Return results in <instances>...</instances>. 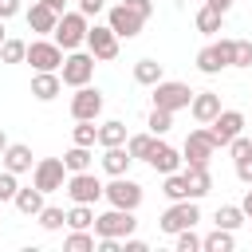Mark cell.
Masks as SVG:
<instances>
[{
    "label": "cell",
    "mask_w": 252,
    "mask_h": 252,
    "mask_svg": "<svg viewBox=\"0 0 252 252\" xmlns=\"http://www.w3.org/2000/svg\"><path fill=\"white\" fill-rule=\"evenodd\" d=\"M59 91H63V75L59 71H35L32 75V98L51 102V98H59Z\"/></svg>",
    "instance_id": "obj_19"
},
{
    "label": "cell",
    "mask_w": 252,
    "mask_h": 252,
    "mask_svg": "<svg viewBox=\"0 0 252 252\" xmlns=\"http://www.w3.org/2000/svg\"><path fill=\"white\" fill-rule=\"evenodd\" d=\"M12 205L24 213V217H39V209H43V189L39 185H28V189H16V197H12Z\"/></svg>",
    "instance_id": "obj_21"
},
{
    "label": "cell",
    "mask_w": 252,
    "mask_h": 252,
    "mask_svg": "<svg viewBox=\"0 0 252 252\" xmlns=\"http://www.w3.org/2000/svg\"><path fill=\"white\" fill-rule=\"evenodd\" d=\"M197 71H201V75H220V71H224V59H220V51H217L213 43L197 51Z\"/></svg>",
    "instance_id": "obj_28"
},
{
    "label": "cell",
    "mask_w": 252,
    "mask_h": 252,
    "mask_svg": "<svg viewBox=\"0 0 252 252\" xmlns=\"http://www.w3.org/2000/svg\"><path fill=\"white\" fill-rule=\"evenodd\" d=\"M67 161L63 158H43V161H35V169H32V185H39L43 193H55V189H63L67 185Z\"/></svg>",
    "instance_id": "obj_8"
},
{
    "label": "cell",
    "mask_w": 252,
    "mask_h": 252,
    "mask_svg": "<svg viewBox=\"0 0 252 252\" xmlns=\"http://www.w3.org/2000/svg\"><path fill=\"white\" fill-rule=\"evenodd\" d=\"M197 220H201V209H197V201H169V209L161 213L158 228H161V232H169V236H177L181 228H193Z\"/></svg>",
    "instance_id": "obj_3"
},
{
    "label": "cell",
    "mask_w": 252,
    "mask_h": 252,
    "mask_svg": "<svg viewBox=\"0 0 252 252\" xmlns=\"http://www.w3.org/2000/svg\"><path fill=\"white\" fill-rule=\"evenodd\" d=\"M122 252H146V240H134V236H126V240H122Z\"/></svg>",
    "instance_id": "obj_47"
},
{
    "label": "cell",
    "mask_w": 252,
    "mask_h": 252,
    "mask_svg": "<svg viewBox=\"0 0 252 252\" xmlns=\"http://www.w3.org/2000/svg\"><path fill=\"white\" fill-rule=\"evenodd\" d=\"M20 12V0H0V20H12Z\"/></svg>",
    "instance_id": "obj_45"
},
{
    "label": "cell",
    "mask_w": 252,
    "mask_h": 252,
    "mask_svg": "<svg viewBox=\"0 0 252 252\" xmlns=\"http://www.w3.org/2000/svg\"><path fill=\"white\" fill-rule=\"evenodd\" d=\"M28 59V43L24 39H4L0 43V63H24Z\"/></svg>",
    "instance_id": "obj_37"
},
{
    "label": "cell",
    "mask_w": 252,
    "mask_h": 252,
    "mask_svg": "<svg viewBox=\"0 0 252 252\" xmlns=\"http://www.w3.org/2000/svg\"><path fill=\"white\" fill-rule=\"evenodd\" d=\"M63 161H67V173H83V169L94 165V146H75L71 142V150L63 154Z\"/></svg>",
    "instance_id": "obj_23"
},
{
    "label": "cell",
    "mask_w": 252,
    "mask_h": 252,
    "mask_svg": "<svg viewBox=\"0 0 252 252\" xmlns=\"http://www.w3.org/2000/svg\"><path fill=\"white\" fill-rule=\"evenodd\" d=\"M213 220H217V228H232V232H236V228H240L248 217H244V209H240V205H220Z\"/></svg>",
    "instance_id": "obj_32"
},
{
    "label": "cell",
    "mask_w": 252,
    "mask_h": 252,
    "mask_svg": "<svg viewBox=\"0 0 252 252\" xmlns=\"http://www.w3.org/2000/svg\"><path fill=\"white\" fill-rule=\"evenodd\" d=\"M63 59H67V55H63V47H59L55 39H32V43H28V59H24V63H32L35 71H59V67H63Z\"/></svg>",
    "instance_id": "obj_9"
},
{
    "label": "cell",
    "mask_w": 252,
    "mask_h": 252,
    "mask_svg": "<svg viewBox=\"0 0 252 252\" xmlns=\"http://www.w3.org/2000/svg\"><path fill=\"white\" fill-rule=\"evenodd\" d=\"M98 114H102V91L91 87V83H87V87H75V94H71V118H75V122H79V118H91V122H94Z\"/></svg>",
    "instance_id": "obj_13"
},
{
    "label": "cell",
    "mask_w": 252,
    "mask_h": 252,
    "mask_svg": "<svg viewBox=\"0 0 252 252\" xmlns=\"http://www.w3.org/2000/svg\"><path fill=\"white\" fill-rule=\"evenodd\" d=\"M161 193H165L169 201H193V197H189V177H185L181 169H177V173H165Z\"/></svg>",
    "instance_id": "obj_27"
},
{
    "label": "cell",
    "mask_w": 252,
    "mask_h": 252,
    "mask_svg": "<svg viewBox=\"0 0 252 252\" xmlns=\"http://www.w3.org/2000/svg\"><path fill=\"white\" fill-rule=\"evenodd\" d=\"M126 122H118V118H110V122H102L98 126V146L106 150V146H126Z\"/></svg>",
    "instance_id": "obj_26"
},
{
    "label": "cell",
    "mask_w": 252,
    "mask_h": 252,
    "mask_svg": "<svg viewBox=\"0 0 252 252\" xmlns=\"http://www.w3.org/2000/svg\"><path fill=\"white\" fill-rule=\"evenodd\" d=\"M35 220H39V228H43V232H59V228L67 224V213H63V209H55V205H43Z\"/></svg>",
    "instance_id": "obj_35"
},
{
    "label": "cell",
    "mask_w": 252,
    "mask_h": 252,
    "mask_svg": "<svg viewBox=\"0 0 252 252\" xmlns=\"http://www.w3.org/2000/svg\"><path fill=\"white\" fill-rule=\"evenodd\" d=\"M193 24H197V32H201V35H217V32L224 28V12H217L213 4H205V8L197 12V20H193Z\"/></svg>",
    "instance_id": "obj_25"
},
{
    "label": "cell",
    "mask_w": 252,
    "mask_h": 252,
    "mask_svg": "<svg viewBox=\"0 0 252 252\" xmlns=\"http://www.w3.org/2000/svg\"><path fill=\"white\" fill-rule=\"evenodd\" d=\"M102 8H106V0H79V12H83L87 20H94Z\"/></svg>",
    "instance_id": "obj_44"
},
{
    "label": "cell",
    "mask_w": 252,
    "mask_h": 252,
    "mask_svg": "<svg viewBox=\"0 0 252 252\" xmlns=\"http://www.w3.org/2000/svg\"><path fill=\"white\" fill-rule=\"evenodd\" d=\"M240 209H244V217H248V220H252V185H248V189H244V201H240Z\"/></svg>",
    "instance_id": "obj_48"
},
{
    "label": "cell",
    "mask_w": 252,
    "mask_h": 252,
    "mask_svg": "<svg viewBox=\"0 0 252 252\" xmlns=\"http://www.w3.org/2000/svg\"><path fill=\"white\" fill-rule=\"evenodd\" d=\"M55 24H59V12H55L51 4L35 0V4L28 8V28H32L35 35H51V32H55Z\"/></svg>",
    "instance_id": "obj_18"
},
{
    "label": "cell",
    "mask_w": 252,
    "mask_h": 252,
    "mask_svg": "<svg viewBox=\"0 0 252 252\" xmlns=\"http://www.w3.org/2000/svg\"><path fill=\"white\" fill-rule=\"evenodd\" d=\"M63 248H67V252H94V248H98V236L87 232V228H71V236L63 240Z\"/></svg>",
    "instance_id": "obj_29"
},
{
    "label": "cell",
    "mask_w": 252,
    "mask_h": 252,
    "mask_svg": "<svg viewBox=\"0 0 252 252\" xmlns=\"http://www.w3.org/2000/svg\"><path fill=\"white\" fill-rule=\"evenodd\" d=\"M181 161H185V158H181V150H173V146H169V142H161V138H158V142L150 146V154H146V165H150L154 173H161V177H165V173H177V169H181Z\"/></svg>",
    "instance_id": "obj_15"
},
{
    "label": "cell",
    "mask_w": 252,
    "mask_h": 252,
    "mask_svg": "<svg viewBox=\"0 0 252 252\" xmlns=\"http://www.w3.org/2000/svg\"><path fill=\"white\" fill-rule=\"evenodd\" d=\"M43 4H51V8H55V12H59V16H63V12H67V0H43Z\"/></svg>",
    "instance_id": "obj_50"
},
{
    "label": "cell",
    "mask_w": 252,
    "mask_h": 252,
    "mask_svg": "<svg viewBox=\"0 0 252 252\" xmlns=\"http://www.w3.org/2000/svg\"><path fill=\"white\" fill-rule=\"evenodd\" d=\"M16 189H20L16 173H8V169H4V173H0V205H4V201H12V197H16Z\"/></svg>",
    "instance_id": "obj_39"
},
{
    "label": "cell",
    "mask_w": 252,
    "mask_h": 252,
    "mask_svg": "<svg viewBox=\"0 0 252 252\" xmlns=\"http://www.w3.org/2000/svg\"><path fill=\"white\" fill-rule=\"evenodd\" d=\"M236 177H240L244 185H252V154H244V158H236Z\"/></svg>",
    "instance_id": "obj_43"
},
{
    "label": "cell",
    "mask_w": 252,
    "mask_h": 252,
    "mask_svg": "<svg viewBox=\"0 0 252 252\" xmlns=\"http://www.w3.org/2000/svg\"><path fill=\"white\" fill-rule=\"evenodd\" d=\"M67 228H94V209L71 201V209H67Z\"/></svg>",
    "instance_id": "obj_31"
},
{
    "label": "cell",
    "mask_w": 252,
    "mask_h": 252,
    "mask_svg": "<svg viewBox=\"0 0 252 252\" xmlns=\"http://www.w3.org/2000/svg\"><path fill=\"white\" fill-rule=\"evenodd\" d=\"M161 79H165V71H161L158 59H138V63H134V83H142V87H158Z\"/></svg>",
    "instance_id": "obj_24"
},
{
    "label": "cell",
    "mask_w": 252,
    "mask_h": 252,
    "mask_svg": "<svg viewBox=\"0 0 252 252\" xmlns=\"http://www.w3.org/2000/svg\"><path fill=\"white\" fill-rule=\"evenodd\" d=\"M201 240H205V236H197L193 228H181V232L173 236V248H177V252H201Z\"/></svg>",
    "instance_id": "obj_38"
},
{
    "label": "cell",
    "mask_w": 252,
    "mask_h": 252,
    "mask_svg": "<svg viewBox=\"0 0 252 252\" xmlns=\"http://www.w3.org/2000/svg\"><path fill=\"white\" fill-rule=\"evenodd\" d=\"M154 142H158V134H150V130H146V134H130V138H126V150H130L134 161H146V154H150Z\"/></svg>",
    "instance_id": "obj_34"
},
{
    "label": "cell",
    "mask_w": 252,
    "mask_h": 252,
    "mask_svg": "<svg viewBox=\"0 0 252 252\" xmlns=\"http://www.w3.org/2000/svg\"><path fill=\"white\" fill-rule=\"evenodd\" d=\"M228 154H232V161H236V158H244V154H252V138H244V134H236V138L228 142Z\"/></svg>",
    "instance_id": "obj_41"
},
{
    "label": "cell",
    "mask_w": 252,
    "mask_h": 252,
    "mask_svg": "<svg viewBox=\"0 0 252 252\" xmlns=\"http://www.w3.org/2000/svg\"><path fill=\"white\" fill-rule=\"evenodd\" d=\"M98 161H102V169H106L110 177H122V173L130 169V161H134V158H130V150H126V146H106Z\"/></svg>",
    "instance_id": "obj_20"
},
{
    "label": "cell",
    "mask_w": 252,
    "mask_h": 252,
    "mask_svg": "<svg viewBox=\"0 0 252 252\" xmlns=\"http://www.w3.org/2000/svg\"><path fill=\"white\" fill-rule=\"evenodd\" d=\"M134 228H138L134 209H114L110 205L102 217H94V236H118V240H126Z\"/></svg>",
    "instance_id": "obj_4"
},
{
    "label": "cell",
    "mask_w": 252,
    "mask_h": 252,
    "mask_svg": "<svg viewBox=\"0 0 252 252\" xmlns=\"http://www.w3.org/2000/svg\"><path fill=\"white\" fill-rule=\"evenodd\" d=\"M4 39H8V35H4V20H0V43H4Z\"/></svg>",
    "instance_id": "obj_52"
},
{
    "label": "cell",
    "mask_w": 252,
    "mask_h": 252,
    "mask_svg": "<svg viewBox=\"0 0 252 252\" xmlns=\"http://www.w3.org/2000/svg\"><path fill=\"white\" fill-rule=\"evenodd\" d=\"M146 126H150V134H169L173 130V110H161V106H154L150 110V118H146Z\"/></svg>",
    "instance_id": "obj_36"
},
{
    "label": "cell",
    "mask_w": 252,
    "mask_h": 252,
    "mask_svg": "<svg viewBox=\"0 0 252 252\" xmlns=\"http://www.w3.org/2000/svg\"><path fill=\"white\" fill-rule=\"evenodd\" d=\"M94 55L91 51H67V59H63V67H59V75H63V87H87L91 79H94Z\"/></svg>",
    "instance_id": "obj_2"
},
{
    "label": "cell",
    "mask_w": 252,
    "mask_h": 252,
    "mask_svg": "<svg viewBox=\"0 0 252 252\" xmlns=\"http://www.w3.org/2000/svg\"><path fill=\"white\" fill-rule=\"evenodd\" d=\"M201 248H205V252H232V248H236L232 228H213V232L201 240Z\"/></svg>",
    "instance_id": "obj_30"
},
{
    "label": "cell",
    "mask_w": 252,
    "mask_h": 252,
    "mask_svg": "<svg viewBox=\"0 0 252 252\" xmlns=\"http://www.w3.org/2000/svg\"><path fill=\"white\" fill-rule=\"evenodd\" d=\"M106 24H110V28L118 32V39H134V35L142 32L146 16H142V12H134V8H130V4L122 0V4H114V8L106 12Z\"/></svg>",
    "instance_id": "obj_12"
},
{
    "label": "cell",
    "mask_w": 252,
    "mask_h": 252,
    "mask_svg": "<svg viewBox=\"0 0 252 252\" xmlns=\"http://www.w3.org/2000/svg\"><path fill=\"white\" fill-rule=\"evenodd\" d=\"M8 150V134H4V126H0V154Z\"/></svg>",
    "instance_id": "obj_51"
},
{
    "label": "cell",
    "mask_w": 252,
    "mask_h": 252,
    "mask_svg": "<svg viewBox=\"0 0 252 252\" xmlns=\"http://www.w3.org/2000/svg\"><path fill=\"white\" fill-rule=\"evenodd\" d=\"M213 47L220 51V59H224V67H232V63H236V39H217Z\"/></svg>",
    "instance_id": "obj_40"
},
{
    "label": "cell",
    "mask_w": 252,
    "mask_h": 252,
    "mask_svg": "<svg viewBox=\"0 0 252 252\" xmlns=\"http://www.w3.org/2000/svg\"><path fill=\"white\" fill-rule=\"evenodd\" d=\"M220 110H224V106H220V94H217V91H193L189 114H193V122H197V126H209Z\"/></svg>",
    "instance_id": "obj_16"
},
{
    "label": "cell",
    "mask_w": 252,
    "mask_h": 252,
    "mask_svg": "<svg viewBox=\"0 0 252 252\" xmlns=\"http://www.w3.org/2000/svg\"><path fill=\"white\" fill-rule=\"evenodd\" d=\"M213 154H217V142H213L209 126H197V130H189V138H185V146H181V158H185V165H209V161H213Z\"/></svg>",
    "instance_id": "obj_6"
},
{
    "label": "cell",
    "mask_w": 252,
    "mask_h": 252,
    "mask_svg": "<svg viewBox=\"0 0 252 252\" xmlns=\"http://www.w3.org/2000/svg\"><path fill=\"white\" fill-rule=\"evenodd\" d=\"M0 161H4V169L16 173V177L35 169V161H32V146H24V142H8V150L0 154Z\"/></svg>",
    "instance_id": "obj_17"
},
{
    "label": "cell",
    "mask_w": 252,
    "mask_h": 252,
    "mask_svg": "<svg viewBox=\"0 0 252 252\" xmlns=\"http://www.w3.org/2000/svg\"><path fill=\"white\" fill-rule=\"evenodd\" d=\"M102 197H106L114 209H138L146 193H142V185H138V181H130V177L122 173V177H110V185H106V193H102Z\"/></svg>",
    "instance_id": "obj_11"
},
{
    "label": "cell",
    "mask_w": 252,
    "mask_h": 252,
    "mask_svg": "<svg viewBox=\"0 0 252 252\" xmlns=\"http://www.w3.org/2000/svg\"><path fill=\"white\" fill-rule=\"evenodd\" d=\"M232 67H252V43L248 39H236V63Z\"/></svg>",
    "instance_id": "obj_42"
},
{
    "label": "cell",
    "mask_w": 252,
    "mask_h": 252,
    "mask_svg": "<svg viewBox=\"0 0 252 252\" xmlns=\"http://www.w3.org/2000/svg\"><path fill=\"white\" fill-rule=\"evenodd\" d=\"M126 4H130L134 12H142L146 20H150V12H154V0H126Z\"/></svg>",
    "instance_id": "obj_46"
},
{
    "label": "cell",
    "mask_w": 252,
    "mask_h": 252,
    "mask_svg": "<svg viewBox=\"0 0 252 252\" xmlns=\"http://www.w3.org/2000/svg\"><path fill=\"white\" fill-rule=\"evenodd\" d=\"M209 134H213L217 150H220V146H228L236 134H244V114H240V110H220V114L209 122Z\"/></svg>",
    "instance_id": "obj_14"
},
{
    "label": "cell",
    "mask_w": 252,
    "mask_h": 252,
    "mask_svg": "<svg viewBox=\"0 0 252 252\" xmlns=\"http://www.w3.org/2000/svg\"><path fill=\"white\" fill-rule=\"evenodd\" d=\"M205 4H213L217 12H228V8H232V0H205Z\"/></svg>",
    "instance_id": "obj_49"
},
{
    "label": "cell",
    "mask_w": 252,
    "mask_h": 252,
    "mask_svg": "<svg viewBox=\"0 0 252 252\" xmlns=\"http://www.w3.org/2000/svg\"><path fill=\"white\" fill-rule=\"evenodd\" d=\"M154 91V106H161V110H185L189 102H193V91H189V83H177V79H161L158 87H150Z\"/></svg>",
    "instance_id": "obj_5"
},
{
    "label": "cell",
    "mask_w": 252,
    "mask_h": 252,
    "mask_svg": "<svg viewBox=\"0 0 252 252\" xmlns=\"http://www.w3.org/2000/svg\"><path fill=\"white\" fill-rule=\"evenodd\" d=\"M71 142H75V146H98V126H94L91 118H79L75 130H71Z\"/></svg>",
    "instance_id": "obj_33"
},
{
    "label": "cell",
    "mask_w": 252,
    "mask_h": 252,
    "mask_svg": "<svg viewBox=\"0 0 252 252\" xmlns=\"http://www.w3.org/2000/svg\"><path fill=\"white\" fill-rule=\"evenodd\" d=\"M87 51H91L98 63L118 59V32H114L110 24H91V32H87Z\"/></svg>",
    "instance_id": "obj_7"
},
{
    "label": "cell",
    "mask_w": 252,
    "mask_h": 252,
    "mask_svg": "<svg viewBox=\"0 0 252 252\" xmlns=\"http://www.w3.org/2000/svg\"><path fill=\"white\" fill-rule=\"evenodd\" d=\"M63 189H67V197H71V201H79V205H94V201L106 193V185H102V181H98L91 169H83V173H71Z\"/></svg>",
    "instance_id": "obj_10"
},
{
    "label": "cell",
    "mask_w": 252,
    "mask_h": 252,
    "mask_svg": "<svg viewBox=\"0 0 252 252\" xmlns=\"http://www.w3.org/2000/svg\"><path fill=\"white\" fill-rule=\"evenodd\" d=\"M185 177H189V197H193V201H201V197L213 189V173H209V165H185Z\"/></svg>",
    "instance_id": "obj_22"
},
{
    "label": "cell",
    "mask_w": 252,
    "mask_h": 252,
    "mask_svg": "<svg viewBox=\"0 0 252 252\" xmlns=\"http://www.w3.org/2000/svg\"><path fill=\"white\" fill-rule=\"evenodd\" d=\"M87 32H91V20H87L83 12H63L51 35H55V43H59L63 51H79V47L87 43Z\"/></svg>",
    "instance_id": "obj_1"
}]
</instances>
